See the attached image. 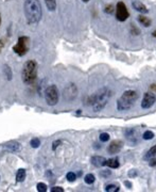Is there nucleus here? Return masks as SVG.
Returning a JSON list of instances; mask_svg holds the SVG:
<instances>
[{"mask_svg": "<svg viewBox=\"0 0 156 192\" xmlns=\"http://www.w3.org/2000/svg\"><path fill=\"white\" fill-rule=\"evenodd\" d=\"M137 174H138V173H137V171H136V170H132V171L129 173V176L130 177H134V176H136Z\"/></svg>", "mask_w": 156, "mask_h": 192, "instance_id": "7c9ffc66", "label": "nucleus"}, {"mask_svg": "<svg viewBox=\"0 0 156 192\" xmlns=\"http://www.w3.org/2000/svg\"><path fill=\"white\" fill-rule=\"evenodd\" d=\"M45 99H46V103H47L49 106H55V105H57L60 99V93L57 86L52 84V86H49L46 89Z\"/></svg>", "mask_w": 156, "mask_h": 192, "instance_id": "39448f33", "label": "nucleus"}, {"mask_svg": "<svg viewBox=\"0 0 156 192\" xmlns=\"http://www.w3.org/2000/svg\"><path fill=\"white\" fill-rule=\"evenodd\" d=\"M132 5H133V8L136 10V11L140 12V13L145 14L149 12V10L147 9V7H145L143 3H141L140 1H134V2L132 3Z\"/></svg>", "mask_w": 156, "mask_h": 192, "instance_id": "ddd939ff", "label": "nucleus"}, {"mask_svg": "<svg viewBox=\"0 0 156 192\" xmlns=\"http://www.w3.org/2000/svg\"><path fill=\"white\" fill-rule=\"evenodd\" d=\"M78 95V89L75 83L68 84L64 90V97L66 100H73Z\"/></svg>", "mask_w": 156, "mask_h": 192, "instance_id": "6e6552de", "label": "nucleus"}, {"mask_svg": "<svg viewBox=\"0 0 156 192\" xmlns=\"http://www.w3.org/2000/svg\"><path fill=\"white\" fill-rule=\"evenodd\" d=\"M45 3L49 11H54L57 9V0H45Z\"/></svg>", "mask_w": 156, "mask_h": 192, "instance_id": "a211bd4d", "label": "nucleus"}, {"mask_svg": "<svg viewBox=\"0 0 156 192\" xmlns=\"http://www.w3.org/2000/svg\"><path fill=\"white\" fill-rule=\"evenodd\" d=\"M59 144H62V141H60V140H57V141H54V142H53V146H52V149H53V151H55V149H57V147L59 146Z\"/></svg>", "mask_w": 156, "mask_h": 192, "instance_id": "cd10ccee", "label": "nucleus"}, {"mask_svg": "<svg viewBox=\"0 0 156 192\" xmlns=\"http://www.w3.org/2000/svg\"><path fill=\"white\" fill-rule=\"evenodd\" d=\"M138 21H139L142 26H145V27H147V28L151 26V19L148 18V17H145V16H143V15L138 16Z\"/></svg>", "mask_w": 156, "mask_h": 192, "instance_id": "f3484780", "label": "nucleus"}, {"mask_svg": "<svg viewBox=\"0 0 156 192\" xmlns=\"http://www.w3.org/2000/svg\"><path fill=\"white\" fill-rule=\"evenodd\" d=\"M123 147V142L121 140H114L111 142V144L107 147V151L109 154H117L121 151Z\"/></svg>", "mask_w": 156, "mask_h": 192, "instance_id": "9d476101", "label": "nucleus"}, {"mask_svg": "<svg viewBox=\"0 0 156 192\" xmlns=\"http://www.w3.org/2000/svg\"><path fill=\"white\" fill-rule=\"evenodd\" d=\"M37 78V63L34 60H29L23 64L21 72V79L23 83L32 84L36 81Z\"/></svg>", "mask_w": 156, "mask_h": 192, "instance_id": "20e7f679", "label": "nucleus"}, {"mask_svg": "<svg viewBox=\"0 0 156 192\" xmlns=\"http://www.w3.org/2000/svg\"><path fill=\"white\" fill-rule=\"evenodd\" d=\"M5 147L7 151H11V153H17V151H21V144L16 141H10V142L5 143Z\"/></svg>", "mask_w": 156, "mask_h": 192, "instance_id": "9b49d317", "label": "nucleus"}, {"mask_svg": "<svg viewBox=\"0 0 156 192\" xmlns=\"http://www.w3.org/2000/svg\"><path fill=\"white\" fill-rule=\"evenodd\" d=\"M132 33H133L134 35H136V34L138 35V33H140V31H139V29H136L134 25H132Z\"/></svg>", "mask_w": 156, "mask_h": 192, "instance_id": "c756f323", "label": "nucleus"}, {"mask_svg": "<svg viewBox=\"0 0 156 192\" xmlns=\"http://www.w3.org/2000/svg\"><path fill=\"white\" fill-rule=\"evenodd\" d=\"M3 47H5V41H3V40H0V52L3 49Z\"/></svg>", "mask_w": 156, "mask_h": 192, "instance_id": "72a5a7b5", "label": "nucleus"}, {"mask_svg": "<svg viewBox=\"0 0 156 192\" xmlns=\"http://www.w3.org/2000/svg\"><path fill=\"white\" fill-rule=\"evenodd\" d=\"M150 167H156V159H151V162L149 163Z\"/></svg>", "mask_w": 156, "mask_h": 192, "instance_id": "2f4dec72", "label": "nucleus"}, {"mask_svg": "<svg viewBox=\"0 0 156 192\" xmlns=\"http://www.w3.org/2000/svg\"><path fill=\"white\" fill-rule=\"evenodd\" d=\"M156 102V95L154 93H145L143 95V99L141 102V108L142 109H149L155 104Z\"/></svg>", "mask_w": 156, "mask_h": 192, "instance_id": "1a4fd4ad", "label": "nucleus"}, {"mask_svg": "<svg viewBox=\"0 0 156 192\" xmlns=\"http://www.w3.org/2000/svg\"><path fill=\"white\" fill-rule=\"evenodd\" d=\"M28 44H29V37L28 36H20L17 40V43L13 46V50L15 54L23 57L28 52Z\"/></svg>", "mask_w": 156, "mask_h": 192, "instance_id": "423d86ee", "label": "nucleus"}, {"mask_svg": "<svg viewBox=\"0 0 156 192\" xmlns=\"http://www.w3.org/2000/svg\"><path fill=\"white\" fill-rule=\"evenodd\" d=\"M0 25H1V15H0Z\"/></svg>", "mask_w": 156, "mask_h": 192, "instance_id": "4c0bfd02", "label": "nucleus"}, {"mask_svg": "<svg viewBox=\"0 0 156 192\" xmlns=\"http://www.w3.org/2000/svg\"><path fill=\"white\" fill-rule=\"evenodd\" d=\"M152 35H153L154 37H156V30H155V31H153V32H152Z\"/></svg>", "mask_w": 156, "mask_h": 192, "instance_id": "c9c22d12", "label": "nucleus"}, {"mask_svg": "<svg viewBox=\"0 0 156 192\" xmlns=\"http://www.w3.org/2000/svg\"><path fill=\"white\" fill-rule=\"evenodd\" d=\"M36 188H37V191L38 192H46L47 191V185L44 184V183H38L36 186Z\"/></svg>", "mask_w": 156, "mask_h": 192, "instance_id": "393cba45", "label": "nucleus"}, {"mask_svg": "<svg viewBox=\"0 0 156 192\" xmlns=\"http://www.w3.org/2000/svg\"><path fill=\"white\" fill-rule=\"evenodd\" d=\"M26 175H27L26 170L25 169H19L18 171H17V173H16V181H17V183H21V181H23L26 178Z\"/></svg>", "mask_w": 156, "mask_h": 192, "instance_id": "dca6fc26", "label": "nucleus"}, {"mask_svg": "<svg viewBox=\"0 0 156 192\" xmlns=\"http://www.w3.org/2000/svg\"><path fill=\"white\" fill-rule=\"evenodd\" d=\"M154 137H155V136H154V132H153V131H151V130L145 131V132H143V135H142V138L145 139V140H152Z\"/></svg>", "mask_w": 156, "mask_h": 192, "instance_id": "4be33fe9", "label": "nucleus"}, {"mask_svg": "<svg viewBox=\"0 0 156 192\" xmlns=\"http://www.w3.org/2000/svg\"><path fill=\"white\" fill-rule=\"evenodd\" d=\"M26 21L29 25H37L41 19V5L39 0H26L23 5Z\"/></svg>", "mask_w": 156, "mask_h": 192, "instance_id": "f257e3e1", "label": "nucleus"}, {"mask_svg": "<svg viewBox=\"0 0 156 192\" xmlns=\"http://www.w3.org/2000/svg\"><path fill=\"white\" fill-rule=\"evenodd\" d=\"M155 157H156V145H154V146H152L151 148L148 151V153L145 155L143 159H145V160H151V159L155 158Z\"/></svg>", "mask_w": 156, "mask_h": 192, "instance_id": "4468645a", "label": "nucleus"}, {"mask_svg": "<svg viewBox=\"0 0 156 192\" xmlns=\"http://www.w3.org/2000/svg\"><path fill=\"white\" fill-rule=\"evenodd\" d=\"M124 185L127 186V188H132V184L130 181H124Z\"/></svg>", "mask_w": 156, "mask_h": 192, "instance_id": "f704fd0d", "label": "nucleus"}, {"mask_svg": "<svg viewBox=\"0 0 156 192\" xmlns=\"http://www.w3.org/2000/svg\"><path fill=\"white\" fill-rule=\"evenodd\" d=\"M109 140V135L107 132H103L100 135V141L101 142H107Z\"/></svg>", "mask_w": 156, "mask_h": 192, "instance_id": "a878e982", "label": "nucleus"}, {"mask_svg": "<svg viewBox=\"0 0 156 192\" xmlns=\"http://www.w3.org/2000/svg\"><path fill=\"white\" fill-rule=\"evenodd\" d=\"M82 1H84V2H88L89 0H82Z\"/></svg>", "mask_w": 156, "mask_h": 192, "instance_id": "e433bc0d", "label": "nucleus"}, {"mask_svg": "<svg viewBox=\"0 0 156 192\" xmlns=\"http://www.w3.org/2000/svg\"><path fill=\"white\" fill-rule=\"evenodd\" d=\"M105 165L112 168V169H117V168H119L120 162L119 160H118V158H112L105 161Z\"/></svg>", "mask_w": 156, "mask_h": 192, "instance_id": "2eb2a0df", "label": "nucleus"}, {"mask_svg": "<svg viewBox=\"0 0 156 192\" xmlns=\"http://www.w3.org/2000/svg\"><path fill=\"white\" fill-rule=\"evenodd\" d=\"M66 178H67L68 181H75V179H77V175H75V173H73V172H69V173H67V175H66Z\"/></svg>", "mask_w": 156, "mask_h": 192, "instance_id": "b1692460", "label": "nucleus"}, {"mask_svg": "<svg viewBox=\"0 0 156 192\" xmlns=\"http://www.w3.org/2000/svg\"><path fill=\"white\" fill-rule=\"evenodd\" d=\"M111 174V172L109 171H107V172H101V173H100V175H101V176H109V175Z\"/></svg>", "mask_w": 156, "mask_h": 192, "instance_id": "473e14b6", "label": "nucleus"}, {"mask_svg": "<svg viewBox=\"0 0 156 192\" xmlns=\"http://www.w3.org/2000/svg\"><path fill=\"white\" fill-rule=\"evenodd\" d=\"M3 74H5V76L7 77L8 80L12 79V76H13V74H12V70H11V67H9L8 65L3 66Z\"/></svg>", "mask_w": 156, "mask_h": 192, "instance_id": "6ab92c4d", "label": "nucleus"}, {"mask_svg": "<svg viewBox=\"0 0 156 192\" xmlns=\"http://www.w3.org/2000/svg\"><path fill=\"white\" fill-rule=\"evenodd\" d=\"M104 12H105V13H107V14H112L114 12V7L112 5H106V8L104 9Z\"/></svg>", "mask_w": 156, "mask_h": 192, "instance_id": "bb28decb", "label": "nucleus"}, {"mask_svg": "<svg viewBox=\"0 0 156 192\" xmlns=\"http://www.w3.org/2000/svg\"><path fill=\"white\" fill-rule=\"evenodd\" d=\"M91 163H93L95 167H103V165H105V161H106V159L104 158V157L102 156H93V158H91Z\"/></svg>", "mask_w": 156, "mask_h": 192, "instance_id": "f8f14e48", "label": "nucleus"}, {"mask_svg": "<svg viewBox=\"0 0 156 192\" xmlns=\"http://www.w3.org/2000/svg\"><path fill=\"white\" fill-rule=\"evenodd\" d=\"M84 181L87 185H93L96 181V177L93 174H86V176L84 177Z\"/></svg>", "mask_w": 156, "mask_h": 192, "instance_id": "aec40b11", "label": "nucleus"}, {"mask_svg": "<svg viewBox=\"0 0 156 192\" xmlns=\"http://www.w3.org/2000/svg\"><path fill=\"white\" fill-rule=\"evenodd\" d=\"M119 190H120V188L118 187L117 185H113V184L107 185L106 187H105V191L106 192H118Z\"/></svg>", "mask_w": 156, "mask_h": 192, "instance_id": "412c9836", "label": "nucleus"}, {"mask_svg": "<svg viewBox=\"0 0 156 192\" xmlns=\"http://www.w3.org/2000/svg\"><path fill=\"white\" fill-rule=\"evenodd\" d=\"M139 95L136 91L129 90L125 91L117 100V109L119 111H127L131 109L137 102Z\"/></svg>", "mask_w": 156, "mask_h": 192, "instance_id": "7ed1b4c3", "label": "nucleus"}, {"mask_svg": "<svg viewBox=\"0 0 156 192\" xmlns=\"http://www.w3.org/2000/svg\"><path fill=\"white\" fill-rule=\"evenodd\" d=\"M51 192H64V189L61 187H53L51 189Z\"/></svg>", "mask_w": 156, "mask_h": 192, "instance_id": "c85d7f7f", "label": "nucleus"}, {"mask_svg": "<svg viewBox=\"0 0 156 192\" xmlns=\"http://www.w3.org/2000/svg\"><path fill=\"white\" fill-rule=\"evenodd\" d=\"M30 145H31L33 148H37V147H39V145H41V140H39L38 138H33L30 141Z\"/></svg>", "mask_w": 156, "mask_h": 192, "instance_id": "5701e85b", "label": "nucleus"}, {"mask_svg": "<svg viewBox=\"0 0 156 192\" xmlns=\"http://www.w3.org/2000/svg\"><path fill=\"white\" fill-rule=\"evenodd\" d=\"M112 97V91L109 88L100 89L98 92L89 96L87 99V105L88 106H93V110L96 112L101 111L104 107L106 106L109 103V98Z\"/></svg>", "mask_w": 156, "mask_h": 192, "instance_id": "f03ea898", "label": "nucleus"}, {"mask_svg": "<svg viewBox=\"0 0 156 192\" xmlns=\"http://www.w3.org/2000/svg\"><path fill=\"white\" fill-rule=\"evenodd\" d=\"M130 13L127 11V8L123 1H119L117 3V8H116V17L119 21H125L129 18Z\"/></svg>", "mask_w": 156, "mask_h": 192, "instance_id": "0eeeda50", "label": "nucleus"}]
</instances>
